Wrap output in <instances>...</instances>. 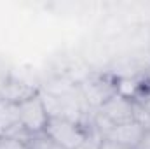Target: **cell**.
I'll return each instance as SVG.
<instances>
[{
	"label": "cell",
	"instance_id": "6da1fadb",
	"mask_svg": "<svg viewBox=\"0 0 150 149\" xmlns=\"http://www.w3.org/2000/svg\"><path fill=\"white\" fill-rule=\"evenodd\" d=\"M93 128H94V121L93 123H82V121L70 119V117L49 116L45 133L51 139H54L61 148L79 149Z\"/></svg>",
	"mask_w": 150,
	"mask_h": 149
},
{
	"label": "cell",
	"instance_id": "7a4b0ae2",
	"mask_svg": "<svg viewBox=\"0 0 150 149\" xmlns=\"http://www.w3.org/2000/svg\"><path fill=\"white\" fill-rule=\"evenodd\" d=\"M80 91H82L84 100L98 111L103 104H107L110 98L119 95L120 77H117L115 74H110V72L91 74L82 81Z\"/></svg>",
	"mask_w": 150,
	"mask_h": 149
},
{
	"label": "cell",
	"instance_id": "3957f363",
	"mask_svg": "<svg viewBox=\"0 0 150 149\" xmlns=\"http://www.w3.org/2000/svg\"><path fill=\"white\" fill-rule=\"evenodd\" d=\"M129 121H134L133 100L120 93L110 98L107 104H103L94 114V126L98 128L100 133L107 132L115 125H122Z\"/></svg>",
	"mask_w": 150,
	"mask_h": 149
},
{
	"label": "cell",
	"instance_id": "277c9868",
	"mask_svg": "<svg viewBox=\"0 0 150 149\" xmlns=\"http://www.w3.org/2000/svg\"><path fill=\"white\" fill-rule=\"evenodd\" d=\"M18 121L33 135L45 132V126L49 121V112L45 107L44 97L40 93L18 105Z\"/></svg>",
	"mask_w": 150,
	"mask_h": 149
},
{
	"label": "cell",
	"instance_id": "5b68a950",
	"mask_svg": "<svg viewBox=\"0 0 150 149\" xmlns=\"http://www.w3.org/2000/svg\"><path fill=\"white\" fill-rule=\"evenodd\" d=\"M37 86L33 84H28L25 81H19L12 75H7L0 81V100L2 102H7V104H12V105H19L23 102H26L28 98L38 95Z\"/></svg>",
	"mask_w": 150,
	"mask_h": 149
},
{
	"label": "cell",
	"instance_id": "8992f818",
	"mask_svg": "<svg viewBox=\"0 0 150 149\" xmlns=\"http://www.w3.org/2000/svg\"><path fill=\"white\" fill-rule=\"evenodd\" d=\"M145 135V128L136 123V121H129V123H122V125H115L112 128H108L107 132L101 133L103 139H108L113 142H119L126 148L136 149L138 144L142 142Z\"/></svg>",
	"mask_w": 150,
	"mask_h": 149
},
{
	"label": "cell",
	"instance_id": "52a82bcc",
	"mask_svg": "<svg viewBox=\"0 0 150 149\" xmlns=\"http://www.w3.org/2000/svg\"><path fill=\"white\" fill-rule=\"evenodd\" d=\"M28 148L30 149H65V148H61L54 139H51L45 132L33 135L30 144H28Z\"/></svg>",
	"mask_w": 150,
	"mask_h": 149
},
{
	"label": "cell",
	"instance_id": "ba28073f",
	"mask_svg": "<svg viewBox=\"0 0 150 149\" xmlns=\"http://www.w3.org/2000/svg\"><path fill=\"white\" fill-rule=\"evenodd\" d=\"M0 149H30V148L23 140H18L14 137H9V135L0 133Z\"/></svg>",
	"mask_w": 150,
	"mask_h": 149
},
{
	"label": "cell",
	"instance_id": "9c48e42d",
	"mask_svg": "<svg viewBox=\"0 0 150 149\" xmlns=\"http://www.w3.org/2000/svg\"><path fill=\"white\" fill-rule=\"evenodd\" d=\"M101 139H103V137H101V133H100V132H98V128L94 126V128L89 132V135L86 137V140L82 142V146H80L79 149H98V148H100Z\"/></svg>",
	"mask_w": 150,
	"mask_h": 149
},
{
	"label": "cell",
	"instance_id": "30bf717a",
	"mask_svg": "<svg viewBox=\"0 0 150 149\" xmlns=\"http://www.w3.org/2000/svg\"><path fill=\"white\" fill-rule=\"evenodd\" d=\"M138 86H140V90H143L145 93L150 95V65L142 72L140 79H138Z\"/></svg>",
	"mask_w": 150,
	"mask_h": 149
},
{
	"label": "cell",
	"instance_id": "8fae6325",
	"mask_svg": "<svg viewBox=\"0 0 150 149\" xmlns=\"http://www.w3.org/2000/svg\"><path fill=\"white\" fill-rule=\"evenodd\" d=\"M98 149H131V148H126V146H122L119 142H113V140H108V139H101Z\"/></svg>",
	"mask_w": 150,
	"mask_h": 149
}]
</instances>
